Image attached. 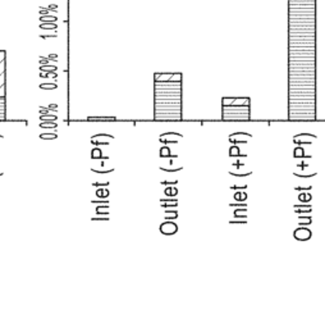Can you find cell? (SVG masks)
Instances as JSON below:
<instances>
[{
	"label": "cell",
	"instance_id": "6da1fadb",
	"mask_svg": "<svg viewBox=\"0 0 325 328\" xmlns=\"http://www.w3.org/2000/svg\"><path fill=\"white\" fill-rule=\"evenodd\" d=\"M223 120H249L250 107H223Z\"/></svg>",
	"mask_w": 325,
	"mask_h": 328
},
{
	"label": "cell",
	"instance_id": "7a4b0ae2",
	"mask_svg": "<svg viewBox=\"0 0 325 328\" xmlns=\"http://www.w3.org/2000/svg\"><path fill=\"white\" fill-rule=\"evenodd\" d=\"M250 107V99L249 98H224L223 99V107Z\"/></svg>",
	"mask_w": 325,
	"mask_h": 328
},
{
	"label": "cell",
	"instance_id": "3957f363",
	"mask_svg": "<svg viewBox=\"0 0 325 328\" xmlns=\"http://www.w3.org/2000/svg\"><path fill=\"white\" fill-rule=\"evenodd\" d=\"M87 120L90 122H113L117 120L115 117H87Z\"/></svg>",
	"mask_w": 325,
	"mask_h": 328
},
{
	"label": "cell",
	"instance_id": "277c9868",
	"mask_svg": "<svg viewBox=\"0 0 325 328\" xmlns=\"http://www.w3.org/2000/svg\"><path fill=\"white\" fill-rule=\"evenodd\" d=\"M293 157L294 158H311V155H305V150L301 146H298V148L294 149L293 151Z\"/></svg>",
	"mask_w": 325,
	"mask_h": 328
},
{
	"label": "cell",
	"instance_id": "5b68a950",
	"mask_svg": "<svg viewBox=\"0 0 325 328\" xmlns=\"http://www.w3.org/2000/svg\"><path fill=\"white\" fill-rule=\"evenodd\" d=\"M91 157H92V159H108V158H105V157H102L101 149H99V148L92 149V151H91Z\"/></svg>",
	"mask_w": 325,
	"mask_h": 328
},
{
	"label": "cell",
	"instance_id": "8992f818",
	"mask_svg": "<svg viewBox=\"0 0 325 328\" xmlns=\"http://www.w3.org/2000/svg\"><path fill=\"white\" fill-rule=\"evenodd\" d=\"M229 155H230V157H243V155L241 154V150H239V148H238L237 145L230 146V149H229Z\"/></svg>",
	"mask_w": 325,
	"mask_h": 328
},
{
	"label": "cell",
	"instance_id": "52a82bcc",
	"mask_svg": "<svg viewBox=\"0 0 325 328\" xmlns=\"http://www.w3.org/2000/svg\"><path fill=\"white\" fill-rule=\"evenodd\" d=\"M159 155L161 158H172V153H170V149L168 148V146H162V148L160 149Z\"/></svg>",
	"mask_w": 325,
	"mask_h": 328
},
{
	"label": "cell",
	"instance_id": "ba28073f",
	"mask_svg": "<svg viewBox=\"0 0 325 328\" xmlns=\"http://www.w3.org/2000/svg\"><path fill=\"white\" fill-rule=\"evenodd\" d=\"M40 21L42 22V23H55V21H56V17L55 15H41L40 17Z\"/></svg>",
	"mask_w": 325,
	"mask_h": 328
},
{
	"label": "cell",
	"instance_id": "9c48e42d",
	"mask_svg": "<svg viewBox=\"0 0 325 328\" xmlns=\"http://www.w3.org/2000/svg\"><path fill=\"white\" fill-rule=\"evenodd\" d=\"M40 119H41V120H45V122H54V120L58 119V117L54 116V114L47 113V114H41V116H40Z\"/></svg>",
	"mask_w": 325,
	"mask_h": 328
},
{
	"label": "cell",
	"instance_id": "30bf717a",
	"mask_svg": "<svg viewBox=\"0 0 325 328\" xmlns=\"http://www.w3.org/2000/svg\"><path fill=\"white\" fill-rule=\"evenodd\" d=\"M40 71L41 72H45V73H50V72H55L56 71V65H41L40 67Z\"/></svg>",
	"mask_w": 325,
	"mask_h": 328
},
{
	"label": "cell",
	"instance_id": "8fae6325",
	"mask_svg": "<svg viewBox=\"0 0 325 328\" xmlns=\"http://www.w3.org/2000/svg\"><path fill=\"white\" fill-rule=\"evenodd\" d=\"M56 23H41L40 24V28H44V30H56Z\"/></svg>",
	"mask_w": 325,
	"mask_h": 328
},
{
	"label": "cell",
	"instance_id": "7c38bea8",
	"mask_svg": "<svg viewBox=\"0 0 325 328\" xmlns=\"http://www.w3.org/2000/svg\"><path fill=\"white\" fill-rule=\"evenodd\" d=\"M58 87L56 83H41L40 85V89L42 90H55Z\"/></svg>",
	"mask_w": 325,
	"mask_h": 328
},
{
	"label": "cell",
	"instance_id": "4fadbf2b",
	"mask_svg": "<svg viewBox=\"0 0 325 328\" xmlns=\"http://www.w3.org/2000/svg\"><path fill=\"white\" fill-rule=\"evenodd\" d=\"M56 137H58L56 133H42V135H40V139H42V140H55Z\"/></svg>",
	"mask_w": 325,
	"mask_h": 328
},
{
	"label": "cell",
	"instance_id": "5bb4252c",
	"mask_svg": "<svg viewBox=\"0 0 325 328\" xmlns=\"http://www.w3.org/2000/svg\"><path fill=\"white\" fill-rule=\"evenodd\" d=\"M41 128H46V127H51V128H58V124L55 122H44L40 124Z\"/></svg>",
	"mask_w": 325,
	"mask_h": 328
},
{
	"label": "cell",
	"instance_id": "9a60e30c",
	"mask_svg": "<svg viewBox=\"0 0 325 328\" xmlns=\"http://www.w3.org/2000/svg\"><path fill=\"white\" fill-rule=\"evenodd\" d=\"M232 176H236V177H245V176H250L251 175V172H249V173H236V172H229Z\"/></svg>",
	"mask_w": 325,
	"mask_h": 328
},
{
	"label": "cell",
	"instance_id": "2e32d148",
	"mask_svg": "<svg viewBox=\"0 0 325 328\" xmlns=\"http://www.w3.org/2000/svg\"><path fill=\"white\" fill-rule=\"evenodd\" d=\"M165 192H167L168 195H170V194H177V190H175V188H167V190H165Z\"/></svg>",
	"mask_w": 325,
	"mask_h": 328
},
{
	"label": "cell",
	"instance_id": "e0dca14e",
	"mask_svg": "<svg viewBox=\"0 0 325 328\" xmlns=\"http://www.w3.org/2000/svg\"><path fill=\"white\" fill-rule=\"evenodd\" d=\"M93 172H96V173H109V172H112L113 169H108V170H99V169H92Z\"/></svg>",
	"mask_w": 325,
	"mask_h": 328
},
{
	"label": "cell",
	"instance_id": "ac0fdd59",
	"mask_svg": "<svg viewBox=\"0 0 325 328\" xmlns=\"http://www.w3.org/2000/svg\"><path fill=\"white\" fill-rule=\"evenodd\" d=\"M233 166H234V167H236V168L238 169V168H241V167H243V163H241V162H239V160H238V162H236V163H233Z\"/></svg>",
	"mask_w": 325,
	"mask_h": 328
},
{
	"label": "cell",
	"instance_id": "d6986e66",
	"mask_svg": "<svg viewBox=\"0 0 325 328\" xmlns=\"http://www.w3.org/2000/svg\"><path fill=\"white\" fill-rule=\"evenodd\" d=\"M56 108H58L56 104H50V105L47 107V110H49V111H50V110H56Z\"/></svg>",
	"mask_w": 325,
	"mask_h": 328
},
{
	"label": "cell",
	"instance_id": "ffe728a7",
	"mask_svg": "<svg viewBox=\"0 0 325 328\" xmlns=\"http://www.w3.org/2000/svg\"><path fill=\"white\" fill-rule=\"evenodd\" d=\"M47 59H49V60H50V59L58 60V55H56V54H50V55H47Z\"/></svg>",
	"mask_w": 325,
	"mask_h": 328
},
{
	"label": "cell",
	"instance_id": "44dd1931",
	"mask_svg": "<svg viewBox=\"0 0 325 328\" xmlns=\"http://www.w3.org/2000/svg\"><path fill=\"white\" fill-rule=\"evenodd\" d=\"M0 120H5V113H0Z\"/></svg>",
	"mask_w": 325,
	"mask_h": 328
},
{
	"label": "cell",
	"instance_id": "7402d4cb",
	"mask_svg": "<svg viewBox=\"0 0 325 328\" xmlns=\"http://www.w3.org/2000/svg\"><path fill=\"white\" fill-rule=\"evenodd\" d=\"M0 103H5V96H0Z\"/></svg>",
	"mask_w": 325,
	"mask_h": 328
}]
</instances>
